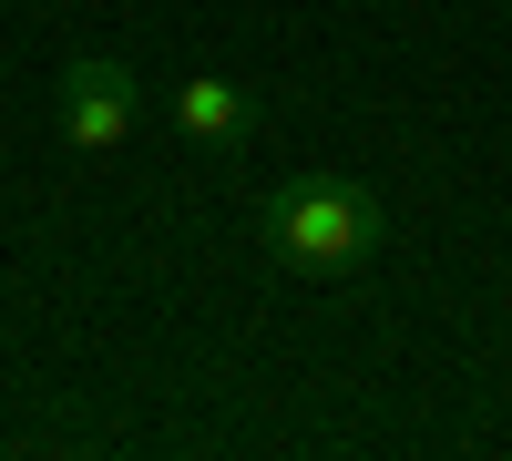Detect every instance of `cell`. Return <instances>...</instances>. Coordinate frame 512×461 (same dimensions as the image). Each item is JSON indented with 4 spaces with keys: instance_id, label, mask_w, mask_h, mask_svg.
Returning a JSON list of instances; mask_svg holds the SVG:
<instances>
[{
    "instance_id": "6da1fadb",
    "label": "cell",
    "mask_w": 512,
    "mask_h": 461,
    "mask_svg": "<svg viewBox=\"0 0 512 461\" xmlns=\"http://www.w3.org/2000/svg\"><path fill=\"white\" fill-rule=\"evenodd\" d=\"M256 236H267V257L287 277H359L379 257V236H390V216H379V195L359 175L308 164V175H287L267 205H256Z\"/></svg>"
},
{
    "instance_id": "7a4b0ae2",
    "label": "cell",
    "mask_w": 512,
    "mask_h": 461,
    "mask_svg": "<svg viewBox=\"0 0 512 461\" xmlns=\"http://www.w3.org/2000/svg\"><path fill=\"white\" fill-rule=\"evenodd\" d=\"M62 144L72 154H113V144H134V113H144V72L134 62H113V52H82L62 62Z\"/></svg>"
},
{
    "instance_id": "3957f363",
    "label": "cell",
    "mask_w": 512,
    "mask_h": 461,
    "mask_svg": "<svg viewBox=\"0 0 512 461\" xmlns=\"http://www.w3.org/2000/svg\"><path fill=\"white\" fill-rule=\"evenodd\" d=\"M164 113H175V134L205 144V154H226V144L256 134V93H246L236 72H185L175 93H164Z\"/></svg>"
}]
</instances>
